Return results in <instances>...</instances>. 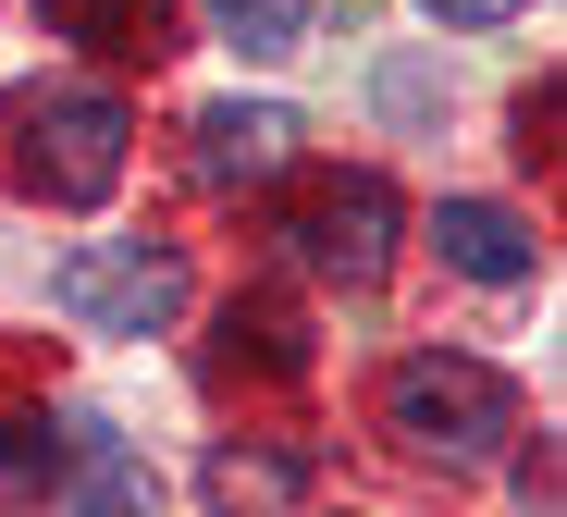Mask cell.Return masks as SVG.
Returning a JSON list of instances; mask_svg holds the SVG:
<instances>
[{
	"label": "cell",
	"instance_id": "4",
	"mask_svg": "<svg viewBox=\"0 0 567 517\" xmlns=\"http://www.w3.org/2000/svg\"><path fill=\"white\" fill-rule=\"evenodd\" d=\"M50 308L86 333H161L185 308V259L148 247V235H86V247L50 259Z\"/></svg>",
	"mask_w": 567,
	"mask_h": 517
},
{
	"label": "cell",
	"instance_id": "3",
	"mask_svg": "<svg viewBox=\"0 0 567 517\" xmlns=\"http://www.w3.org/2000/svg\"><path fill=\"white\" fill-rule=\"evenodd\" d=\"M284 259L321 271V283H383L395 271V185L383 173H309L284 197Z\"/></svg>",
	"mask_w": 567,
	"mask_h": 517
},
{
	"label": "cell",
	"instance_id": "9",
	"mask_svg": "<svg viewBox=\"0 0 567 517\" xmlns=\"http://www.w3.org/2000/svg\"><path fill=\"white\" fill-rule=\"evenodd\" d=\"M38 13L100 62H161L173 50V0H38Z\"/></svg>",
	"mask_w": 567,
	"mask_h": 517
},
{
	"label": "cell",
	"instance_id": "6",
	"mask_svg": "<svg viewBox=\"0 0 567 517\" xmlns=\"http://www.w3.org/2000/svg\"><path fill=\"white\" fill-rule=\"evenodd\" d=\"M432 247H444V271H468V283H530V271H543V235H530L518 210H494V197H444Z\"/></svg>",
	"mask_w": 567,
	"mask_h": 517
},
{
	"label": "cell",
	"instance_id": "5",
	"mask_svg": "<svg viewBox=\"0 0 567 517\" xmlns=\"http://www.w3.org/2000/svg\"><path fill=\"white\" fill-rule=\"evenodd\" d=\"M297 112H284V99H210L198 112V185L210 197H247V185H284L297 173Z\"/></svg>",
	"mask_w": 567,
	"mask_h": 517
},
{
	"label": "cell",
	"instance_id": "11",
	"mask_svg": "<svg viewBox=\"0 0 567 517\" xmlns=\"http://www.w3.org/2000/svg\"><path fill=\"white\" fill-rule=\"evenodd\" d=\"M74 517H161V480H148L124 444H100V456H86V493H74Z\"/></svg>",
	"mask_w": 567,
	"mask_h": 517
},
{
	"label": "cell",
	"instance_id": "13",
	"mask_svg": "<svg viewBox=\"0 0 567 517\" xmlns=\"http://www.w3.org/2000/svg\"><path fill=\"white\" fill-rule=\"evenodd\" d=\"M420 13H444V25H506L518 0H420Z\"/></svg>",
	"mask_w": 567,
	"mask_h": 517
},
{
	"label": "cell",
	"instance_id": "12",
	"mask_svg": "<svg viewBox=\"0 0 567 517\" xmlns=\"http://www.w3.org/2000/svg\"><path fill=\"white\" fill-rule=\"evenodd\" d=\"M210 25H223L235 50H297V25H309V0H210Z\"/></svg>",
	"mask_w": 567,
	"mask_h": 517
},
{
	"label": "cell",
	"instance_id": "8",
	"mask_svg": "<svg viewBox=\"0 0 567 517\" xmlns=\"http://www.w3.org/2000/svg\"><path fill=\"white\" fill-rule=\"evenodd\" d=\"M297 505H309L297 444H223L210 456V517H297Z\"/></svg>",
	"mask_w": 567,
	"mask_h": 517
},
{
	"label": "cell",
	"instance_id": "2",
	"mask_svg": "<svg viewBox=\"0 0 567 517\" xmlns=\"http://www.w3.org/2000/svg\"><path fill=\"white\" fill-rule=\"evenodd\" d=\"M383 432L420 456V468H494L530 420H518V382L494 370V358H444V345H420V358H395V382H383Z\"/></svg>",
	"mask_w": 567,
	"mask_h": 517
},
{
	"label": "cell",
	"instance_id": "7",
	"mask_svg": "<svg viewBox=\"0 0 567 517\" xmlns=\"http://www.w3.org/2000/svg\"><path fill=\"white\" fill-rule=\"evenodd\" d=\"M235 370L297 382V370H309V321H297L284 296H235V308H223V345H210V382H235Z\"/></svg>",
	"mask_w": 567,
	"mask_h": 517
},
{
	"label": "cell",
	"instance_id": "10",
	"mask_svg": "<svg viewBox=\"0 0 567 517\" xmlns=\"http://www.w3.org/2000/svg\"><path fill=\"white\" fill-rule=\"evenodd\" d=\"M62 468H74V432L50 420V406H0V517L50 505V493H62Z\"/></svg>",
	"mask_w": 567,
	"mask_h": 517
},
{
	"label": "cell",
	"instance_id": "1",
	"mask_svg": "<svg viewBox=\"0 0 567 517\" xmlns=\"http://www.w3.org/2000/svg\"><path fill=\"white\" fill-rule=\"evenodd\" d=\"M0 161L50 210H100L136 161V112H124V86H13L0 99Z\"/></svg>",
	"mask_w": 567,
	"mask_h": 517
}]
</instances>
